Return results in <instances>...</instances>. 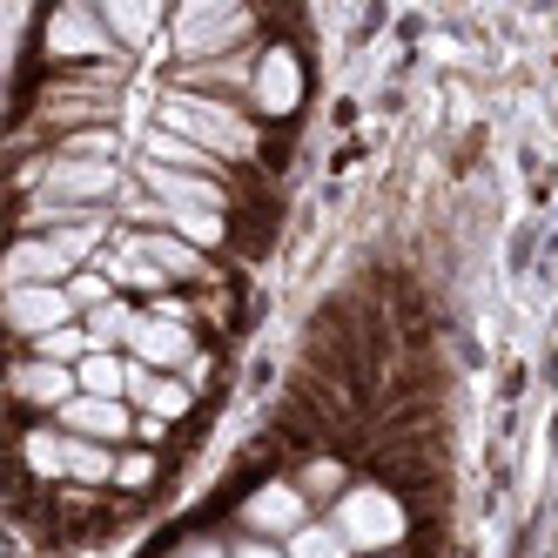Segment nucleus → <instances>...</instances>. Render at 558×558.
I'll return each instance as SVG.
<instances>
[{"instance_id": "nucleus-26", "label": "nucleus", "mask_w": 558, "mask_h": 558, "mask_svg": "<svg viewBox=\"0 0 558 558\" xmlns=\"http://www.w3.org/2000/svg\"><path fill=\"white\" fill-rule=\"evenodd\" d=\"M148 458H122V464H114V477H122V485H148Z\"/></svg>"}, {"instance_id": "nucleus-2", "label": "nucleus", "mask_w": 558, "mask_h": 558, "mask_svg": "<svg viewBox=\"0 0 558 558\" xmlns=\"http://www.w3.org/2000/svg\"><path fill=\"white\" fill-rule=\"evenodd\" d=\"M122 189V169L114 162H82V155H54V162L41 169V203L34 209H61L82 216V203H108V195Z\"/></svg>"}, {"instance_id": "nucleus-11", "label": "nucleus", "mask_w": 558, "mask_h": 558, "mask_svg": "<svg viewBox=\"0 0 558 558\" xmlns=\"http://www.w3.org/2000/svg\"><path fill=\"white\" fill-rule=\"evenodd\" d=\"M14 390L27 397V404H54V411H68L74 397H82V377H74L68 364H48V356H34V364L14 371Z\"/></svg>"}, {"instance_id": "nucleus-12", "label": "nucleus", "mask_w": 558, "mask_h": 558, "mask_svg": "<svg viewBox=\"0 0 558 558\" xmlns=\"http://www.w3.org/2000/svg\"><path fill=\"white\" fill-rule=\"evenodd\" d=\"M48 48H54V54H114L108 34H101V21H95L88 8H61V14L48 21Z\"/></svg>"}, {"instance_id": "nucleus-19", "label": "nucleus", "mask_w": 558, "mask_h": 558, "mask_svg": "<svg viewBox=\"0 0 558 558\" xmlns=\"http://www.w3.org/2000/svg\"><path fill=\"white\" fill-rule=\"evenodd\" d=\"M290 558H350V538L337 525H303L290 538Z\"/></svg>"}, {"instance_id": "nucleus-18", "label": "nucleus", "mask_w": 558, "mask_h": 558, "mask_svg": "<svg viewBox=\"0 0 558 558\" xmlns=\"http://www.w3.org/2000/svg\"><path fill=\"white\" fill-rule=\"evenodd\" d=\"M34 356H48V364H74V371H82L88 356H95V337L68 324V330H54V337H41V343H34Z\"/></svg>"}, {"instance_id": "nucleus-13", "label": "nucleus", "mask_w": 558, "mask_h": 558, "mask_svg": "<svg viewBox=\"0 0 558 558\" xmlns=\"http://www.w3.org/2000/svg\"><path fill=\"white\" fill-rule=\"evenodd\" d=\"M296 95H303L296 61H290V54H269V61L256 68V101H263L269 114H290V108H296Z\"/></svg>"}, {"instance_id": "nucleus-15", "label": "nucleus", "mask_w": 558, "mask_h": 558, "mask_svg": "<svg viewBox=\"0 0 558 558\" xmlns=\"http://www.w3.org/2000/svg\"><path fill=\"white\" fill-rule=\"evenodd\" d=\"M74 377H82V397H122V390H129V377H135V364H122L114 350H95Z\"/></svg>"}, {"instance_id": "nucleus-23", "label": "nucleus", "mask_w": 558, "mask_h": 558, "mask_svg": "<svg viewBox=\"0 0 558 558\" xmlns=\"http://www.w3.org/2000/svg\"><path fill=\"white\" fill-rule=\"evenodd\" d=\"M114 34H122V41H142V34L155 27V8H122V0H108V14H101Z\"/></svg>"}, {"instance_id": "nucleus-8", "label": "nucleus", "mask_w": 558, "mask_h": 558, "mask_svg": "<svg viewBox=\"0 0 558 558\" xmlns=\"http://www.w3.org/2000/svg\"><path fill=\"white\" fill-rule=\"evenodd\" d=\"M74 263L54 250V235H21L14 256H8V290H41V283H61Z\"/></svg>"}, {"instance_id": "nucleus-9", "label": "nucleus", "mask_w": 558, "mask_h": 558, "mask_svg": "<svg viewBox=\"0 0 558 558\" xmlns=\"http://www.w3.org/2000/svg\"><path fill=\"white\" fill-rule=\"evenodd\" d=\"M243 525L250 532H276V538H296L303 532V492L296 485H263L243 505Z\"/></svg>"}, {"instance_id": "nucleus-17", "label": "nucleus", "mask_w": 558, "mask_h": 558, "mask_svg": "<svg viewBox=\"0 0 558 558\" xmlns=\"http://www.w3.org/2000/svg\"><path fill=\"white\" fill-rule=\"evenodd\" d=\"M148 162H155V169H182V175H195V169H209V155L195 148V142H182V135H169V129H155V135H148Z\"/></svg>"}, {"instance_id": "nucleus-4", "label": "nucleus", "mask_w": 558, "mask_h": 558, "mask_svg": "<svg viewBox=\"0 0 558 558\" xmlns=\"http://www.w3.org/2000/svg\"><path fill=\"white\" fill-rule=\"evenodd\" d=\"M8 324L21 330V337H54V330H68L74 324V296L61 290V283H41V290H8Z\"/></svg>"}, {"instance_id": "nucleus-7", "label": "nucleus", "mask_w": 558, "mask_h": 558, "mask_svg": "<svg viewBox=\"0 0 558 558\" xmlns=\"http://www.w3.org/2000/svg\"><path fill=\"white\" fill-rule=\"evenodd\" d=\"M243 27H250L243 8H182L175 14V48L182 54H209V48H229Z\"/></svg>"}, {"instance_id": "nucleus-22", "label": "nucleus", "mask_w": 558, "mask_h": 558, "mask_svg": "<svg viewBox=\"0 0 558 558\" xmlns=\"http://www.w3.org/2000/svg\"><path fill=\"white\" fill-rule=\"evenodd\" d=\"M27 464L41 471V477H61V471H68V437L34 430V437H27Z\"/></svg>"}, {"instance_id": "nucleus-16", "label": "nucleus", "mask_w": 558, "mask_h": 558, "mask_svg": "<svg viewBox=\"0 0 558 558\" xmlns=\"http://www.w3.org/2000/svg\"><path fill=\"white\" fill-rule=\"evenodd\" d=\"M135 250H142L155 269H162V276H195V269H203V250L182 243V235H142Z\"/></svg>"}, {"instance_id": "nucleus-28", "label": "nucleus", "mask_w": 558, "mask_h": 558, "mask_svg": "<svg viewBox=\"0 0 558 558\" xmlns=\"http://www.w3.org/2000/svg\"><path fill=\"white\" fill-rule=\"evenodd\" d=\"M175 558H222V551H216V545H182Z\"/></svg>"}, {"instance_id": "nucleus-5", "label": "nucleus", "mask_w": 558, "mask_h": 558, "mask_svg": "<svg viewBox=\"0 0 558 558\" xmlns=\"http://www.w3.org/2000/svg\"><path fill=\"white\" fill-rule=\"evenodd\" d=\"M142 182H148V195H155L169 216H222V189L203 182V175H182V169H155V162H148Z\"/></svg>"}, {"instance_id": "nucleus-14", "label": "nucleus", "mask_w": 558, "mask_h": 558, "mask_svg": "<svg viewBox=\"0 0 558 558\" xmlns=\"http://www.w3.org/2000/svg\"><path fill=\"white\" fill-rule=\"evenodd\" d=\"M129 390L142 397V404L155 411V424H162V417H182L189 411V384H169V377H155L148 364H135V377H129Z\"/></svg>"}, {"instance_id": "nucleus-27", "label": "nucleus", "mask_w": 558, "mask_h": 558, "mask_svg": "<svg viewBox=\"0 0 558 558\" xmlns=\"http://www.w3.org/2000/svg\"><path fill=\"white\" fill-rule=\"evenodd\" d=\"M229 558H290V551H269V545H235Z\"/></svg>"}, {"instance_id": "nucleus-1", "label": "nucleus", "mask_w": 558, "mask_h": 558, "mask_svg": "<svg viewBox=\"0 0 558 558\" xmlns=\"http://www.w3.org/2000/svg\"><path fill=\"white\" fill-rule=\"evenodd\" d=\"M162 129L182 135V142H195L203 155H250L256 148L243 114H235L229 101H209V95H169L162 101Z\"/></svg>"}, {"instance_id": "nucleus-25", "label": "nucleus", "mask_w": 558, "mask_h": 558, "mask_svg": "<svg viewBox=\"0 0 558 558\" xmlns=\"http://www.w3.org/2000/svg\"><path fill=\"white\" fill-rule=\"evenodd\" d=\"M303 485H310V492H337V485H343V471H337V464H310Z\"/></svg>"}, {"instance_id": "nucleus-3", "label": "nucleus", "mask_w": 558, "mask_h": 558, "mask_svg": "<svg viewBox=\"0 0 558 558\" xmlns=\"http://www.w3.org/2000/svg\"><path fill=\"white\" fill-rule=\"evenodd\" d=\"M337 532L356 551H390L397 538H404V511H397L390 492H343L337 498Z\"/></svg>"}, {"instance_id": "nucleus-6", "label": "nucleus", "mask_w": 558, "mask_h": 558, "mask_svg": "<svg viewBox=\"0 0 558 558\" xmlns=\"http://www.w3.org/2000/svg\"><path fill=\"white\" fill-rule=\"evenodd\" d=\"M129 350H135V364H148V371H175V364H189V356H195L182 316H135Z\"/></svg>"}, {"instance_id": "nucleus-10", "label": "nucleus", "mask_w": 558, "mask_h": 558, "mask_svg": "<svg viewBox=\"0 0 558 558\" xmlns=\"http://www.w3.org/2000/svg\"><path fill=\"white\" fill-rule=\"evenodd\" d=\"M61 424H68L74 437H88V445H101V437H129V430H135L122 397H74V404L61 411Z\"/></svg>"}, {"instance_id": "nucleus-21", "label": "nucleus", "mask_w": 558, "mask_h": 558, "mask_svg": "<svg viewBox=\"0 0 558 558\" xmlns=\"http://www.w3.org/2000/svg\"><path fill=\"white\" fill-rule=\"evenodd\" d=\"M129 330H135V310H122V303H108V310H95V316H88V337H95V350H108V343H129Z\"/></svg>"}, {"instance_id": "nucleus-24", "label": "nucleus", "mask_w": 558, "mask_h": 558, "mask_svg": "<svg viewBox=\"0 0 558 558\" xmlns=\"http://www.w3.org/2000/svg\"><path fill=\"white\" fill-rule=\"evenodd\" d=\"M68 296H74V310H108V283H101V276H68Z\"/></svg>"}, {"instance_id": "nucleus-20", "label": "nucleus", "mask_w": 558, "mask_h": 558, "mask_svg": "<svg viewBox=\"0 0 558 558\" xmlns=\"http://www.w3.org/2000/svg\"><path fill=\"white\" fill-rule=\"evenodd\" d=\"M114 464H108V451L101 445H88V437H68V477H82V485H101Z\"/></svg>"}]
</instances>
